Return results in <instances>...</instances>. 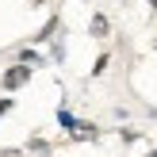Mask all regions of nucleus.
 Instances as JSON below:
<instances>
[{"instance_id": "f257e3e1", "label": "nucleus", "mask_w": 157, "mask_h": 157, "mask_svg": "<svg viewBox=\"0 0 157 157\" xmlns=\"http://www.w3.org/2000/svg\"><path fill=\"white\" fill-rule=\"evenodd\" d=\"M27 77H31V69H27V65H12V69L4 73V88H8V92L19 88V84H27Z\"/></svg>"}, {"instance_id": "f03ea898", "label": "nucleus", "mask_w": 157, "mask_h": 157, "mask_svg": "<svg viewBox=\"0 0 157 157\" xmlns=\"http://www.w3.org/2000/svg\"><path fill=\"white\" fill-rule=\"evenodd\" d=\"M58 123H61V127H65V130H69V134H77V127H81V123H77V119H73V115H69V111H65V107H61V111H58Z\"/></svg>"}, {"instance_id": "7ed1b4c3", "label": "nucleus", "mask_w": 157, "mask_h": 157, "mask_svg": "<svg viewBox=\"0 0 157 157\" xmlns=\"http://www.w3.org/2000/svg\"><path fill=\"white\" fill-rule=\"evenodd\" d=\"M92 31H96V35H104V31H107V19H104V15H96V19H92Z\"/></svg>"}, {"instance_id": "20e7f679", "label": "nucleus", "mask_w": 157, "mask_h": 157, "mask_svg": "<svg viewBox=\"0 0 157 157\" xmlns=\"http://www.w3.org/2000/svg\"><path fill=\"white\" fill-rule=\"evenodd\" d=\"M12 104H15V100H12V96H4V100H0V119H4V115H8V111H12Z\"/></svg>"}, {"instance_id": "39448f33", "label": "nucleus", "mask_w": 157, "mask_h": 157, "mask_svg": "<svg viewBox=\"0 0 157 157\" xmlns=\"http://www.w3.org/2000/svg\"><path fill=\"white\" fill-rule=\"evenodd\" d=\"M150 157H157V150H153V153H150Z\"/></svg>"}, {"instance_id": "423d86ee", "label": "nucleus", "mask_w": 157, "mask_h": 157, "mask_svg": "<svg viewBox=\"0 0 157 157\" xmlns=\"http://www.w3.org/2000/svg\"><path fill=\"white\" fill-rule=\"evenodd\" d=\"M153 4H157V0H153Z\"/></svg>"}]
</instances>
